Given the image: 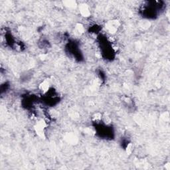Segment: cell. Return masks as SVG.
<instances>
[{"label": "cell", "mask_w": 170, "mask_h": 170, "mask_svg": "<svg viewBox=\"0 0 170 170\" xmlns=\"http://www.w3.org/2000/svg\"><path fill=\"white\" fill-rule=\"evenodd\" d=\"M120 26V23L116 20H112V21H108L106 24V29L110 33H114L118 30Z\"/></svg>", "instance_id": "cell-1"}, {"label": "cell", "mask_w": 170, "mask_h": 170, "mask_svg": "<svg viewBox=\"0 0 170 170\" xmlns=\"http://www.w3.org/2000/svg\"><path fill=\"white\" fill-rule=\"evenodd\" d=\"M39 90L41 91L43 93H47L50 91L51 88V81L48 79H44V80L40 83L39 86Z\"/></svg>", "instance_id": "cell-2"}, {"label": "cell", "mask_w": 170, "mask_h": 170, "mask_svg": "<svg viewBox=\"0 0 170 170\" xmlns=\"http://www.w3.org/2000/svg\"><path fill=\"white\" fill-rule=\"evenodd\" d=\"M79 11L81 15L84 16V17H89L91 15V10L90 8H89L87 4H81L79 6Z\"/></svg>", "instance_id": "cell-3"}, {"label": "cell", "mask_w": 170, "mask_h": 170, "mask_svg": "<svg viewBox=\"0 0 170 170\" xmlns=\"http://www.w3.org/2000/svg\"><path fill=\"white\" fill-rule=\"evenodd\" d=\"M133 149V145L132 143H129L126 145V152L128 154H131Z\"/></svg>", "instance_id": "cell-4"}, {"label": "cell", "mask_w": 170, "mask_h": 170, "mask_svg": "<svg viewBox=\"0 0 170 170\" xmlns=\"http://www.w3.org/2000/svg\"><path fill=\"white\" fill-rule=\"evenodd\" d=\"M76 31H77L79 33H82L84 31V28L82 25H80V24H78V25L76 26Z\"/></svg>", "instance_id": "cell-5"}]
</instances>
